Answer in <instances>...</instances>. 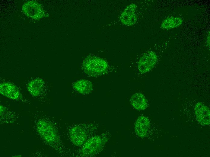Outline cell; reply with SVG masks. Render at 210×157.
I'll use <instances>...</instances> for the list:
<instances>
[{
    "label": "cell",
    "mask_w": 210,
    "mask_h": 157,
    "mask_svg": "<svg viewBox=\"0 0 210 157\" xmlns=\"http://www.w3.org/2000/svg\"><path fill=\"white\" fill-rule=\"evenodd\" d=\"M36 128L40 136L48 143L53 145L58 141L57 132L50 122L43 120H40L37 123Z\"/></svg>",
    "instance_id": "6da1fadb"
},
{
    "label": "cell",
    "mask_w": 210,
    "mask_h": 157,
    "mask_svg": "<svg viewBox=\"0 0 210 157\" xmlns=\"http://www.w3.org/2000/svg\"><path fill=\"white\" fill-rule=\"evenodd\" d=\"M84 65L85 71L93 76H97L103 74L108 68L107 62L97 57L90 58L85 62Z\"/></svg>",
    "instance_id": "7a4b0ae2"
},
{
    "label": "cell",
    "mask_w": 210,
    "mask_h": 157,
    "mask_svg": "<svg viewBox=\"0 0 210 157\" xmlns=\"http://www.w3.org/2000/svg\"><path fill=\"white\" fill-rule=\"evenodd\" d=\"M158 61L157 54L153 51L145 53L140 58L138 63V69L142 74L146 73L151 69Z\"/></svg>",
    "instance_id": "3957f363"
},
{
    "label": "cell",
    "mask_w": 210,
    "mask_h": 157,
    "mask_svg": "<svg viewBox=\"0 0 210 157\" xmlns=\"http://www.w3.org/2000/svg\"><path fill=\"white\" fill-rule=\"evenodd\" d=\"M103 140L99 136H93L87 140L83 145L81 153L85 156H90L96 153L101 148Z\"/></svg>",
    "instance_id": "277c9868"
},
{
    "label": "cell",
    "mask_w": 210,
    "mask_h": 157,
    "mask_svg": "<svg viewBox=\"0 0 210 157\" xmlns=\"http://www.w3.org/2000/svg\"><path fill=\"white\" fill-rule=\"evenodd\" d=\"M137 5L132 3L128 5L123 10L120 15L119 20L123 25L132 26L135 24L137 21L136 13Z\"/></svg>",
    "instance_id": "5b68a950"
},
{
    "label": "cell",
    "mask_w": 210,
    "mask_h": 157,
    "mask_svg": "<svg viewBox=\"0 0 210 157\" xmlns=\"http://www.w3.org/2000/svg\"><path fill=\"white\" fill-rule=\"evenodd\" d=\"M195 112L197 120L203 125H208L210 123L209 109L201 102H198L195 105Z\"/></svg>",
    "instance_id": "8992f818"
},
{
    "label": "cell",
    "mask_w": 210,
    "mask_h": 157,
    "mask_svg": "<svg viewBox=\"0 0 210 157\" xmlns=\"http://www.w3.org/2000/svg\"><path fill=\"white\" fill-rule=\"evenodd\" d=\"M70 139L72 143L77 146L83 145L87 140V134L82 127L75 126L72 127L69 131Z\"/></svg>",
    "instance_id": "52a82bcc"
},
{
    "label": "cell",
    "mask_w": 210,
    "mask_h": 157,
    "mask_svg": "<svg viewBox=\"0 0 210 157\" xmlns=\"http://www.w3.org/2000/svg\"><path fill=\"white\" fill-rule=\"evenodd\" d=\"M0 92L3 96L14 100L18 99L20 96V93L18 88L14 84L8 82L0 84Z\"/></svg>",
    "instance_id": "ba28073f"
},
{
    "label": "cell",
    "mask_w": 210,
    "mask_h": 157,
    "mask_svg": "<svg viewBox=\"0 0 210 157\" xmlns=\"http://www.w3.org/2000/svg\"><path fill=\"white\" fill-rule=\"evenodd\" d=\"M149 127L150 121L145 116H140L135 123V132L139 137L144 138L147 135Z\"/></svg>",
    "instance_id": "9c48e42d"
},
{
    "label": "cell",
    "mask_w": 210,
    "mask_h": 157,
    "mask_svg": "<svg viewBox=\"0 0 210 157\" xmlns=\"http://www.w3.org/2000/svg\"><path fill=\"white\" fill-rule=\"evenodd\" d=\"M130 103L132 107L138 110H143L147 106V101L144 95L140 93L133 94L130 99Z\"/></svg>",
    "instance_id": "30bf717a"
},
{
    "label": "cell",
    "mask_w": 210,
    "mask_h": 157,
    "mask_svg": "<svg viewBox=\"0 0 210 157\" xmlns=\"http://www.w3.org/2000/svg\"><path fill=\"white\" fill-rule=\"evenodd\" d=\"M43 85V81L42 79L37 78L29 83L27 87V90L32 96H37L42 91Z\"/></svg>",
    "instance_id": "8fae6325"
},
{
    "label": "cell",
    "mask_w": 210,
    "mask_h": 157,
    "mask_svg": "<svg viewBox=\"0 0 210 157\" xmlns=\"http://www.w3.org/2000/svg\"><path fill=\"white\" fill-rule=\"evenodd\" d=\"M182 18L177 17H169L162 22L161 27L164 30H169L177 27L182 23Z\"/></svg>",
    "instance_id": "7c38bea8"
},
{
    "label": "cell",
    "mask_w": 210,
    "mask_h": 157,
    "mask_svg": "<svg viewBox=\"0 0 210 157\" xmlns=\"http://www.w3.org/2000/svg\"><path fill=\"white\" fill-rule=\"evenodd\" d=\"M74 86L77 91L83 94L89 93L92 89L91 83L85 80H80L76 82L74 84Z\"/></svg>",
    "instance_id": "4fadbf2b"
},
{
    "label": "cell",
    "mask_w": 210,
    "mask_h": 157,
    "mask_svg": "<svg viewBox=\"0 0 210 157\" xmlns=\"http://www.w3.org/2000/svg\"><path fill=\"white\" fill-rule=\"evenodd\" d=\"M207 42L208 46L210 47V33L209 32L207 38Z\"/></svg>",
    "instance_id": "5bb4252c"
}]
</instances>
